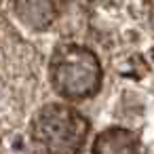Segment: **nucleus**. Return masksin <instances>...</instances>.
Instances as JSON below:
<instances>
[{"label": "nucleus", "instance_id": "nucleus-1", "mask_svg": "<svg viewBox=\"0 0 154 154\" xmlns=\"http://www.w3.org/2000/svg\"><path fill=\"white\" fill-rule=\"evenodd\" d=\"M89 133V120L63 103L45 106L30 125L32 143L40 154H80Z\"/></svg>", "mask_w": 154, "mask_h": 154}, {"label": "nucleus", "instance_id": "nucleus-4", "mask_svg": "<svg viewBox=\"0 0 154 154\" xmlns=\"http://www.w3.org/2000/svg\"><path fill=\"white\" fill-rule=\"evenodd\" d=\"M15 9H17L19 19L34 30H42L53 21L51 0H17Z\"/></svg>", "mask_w": 154, "mask_h": 154}, {"label": "nucleus", "instance_id": "nucleus-2", "mask_svg": "<svg viewBox=\"0 0 154 154\" xmlns=\"http://www.w3.org/2000/svg\"><path fill=\"white\" fill-rule=\"evenodd\" d=\"M51 82L66 99L91 97L101 85L99 61L82 47H61L51 59Z\"/></svg>", "mask_w": 154, "mask_h": 154}, {"label": "nucleus", "instance_id": "nucleus-3", "mask_svg": "<svg viewBox=\"0 0 154 154\" xmlns=\"http://www.w3.org/2000/svg\"><path fill=\"white\" fill-rule=\"evenodd\" d=\"M93 154H146V150L135 133L127 129H108L95 139Z\"/></svg>", "mask_w": 154, "mask_h": 154}]
</instances>
